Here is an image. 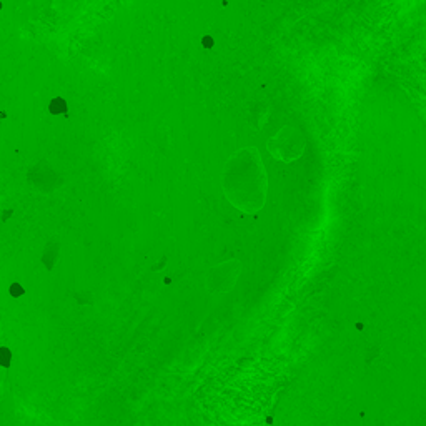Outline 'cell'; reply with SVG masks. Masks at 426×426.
I'll list each match as a JSON object with an SVG mask.
<instances>
[{
    "instance_id": "1",
    "label": "cell",
    "mask_w": 426,
    "mask_h": 426,
    "mask_svg": "<svg viewBox=\"0 0 426 426\" xmlns=\"http://www.w3.org/2000/svg\"><path fill=\"white\" fill-rule=\"evenodd\" d=\"M10 351L8 348H0V365L2 366H8L10 365Z\"/></svg>"
},
{
    "instance_id": "2",
    "label": "cell",
    "mask_w": 426,
    "mask_h": 426,
    "mask_svg": "<svg viewBox=\"0 0 426 426\" xmlns=\"http://www.w3.org/2000/svg\"><path fill=\"white\" fill-rule=\"evenodd\" d=\"M10 293L13 295V297H20V295H23V288L20 287V285H12L10 287Z\"/></svg>"
}]
</instances>
